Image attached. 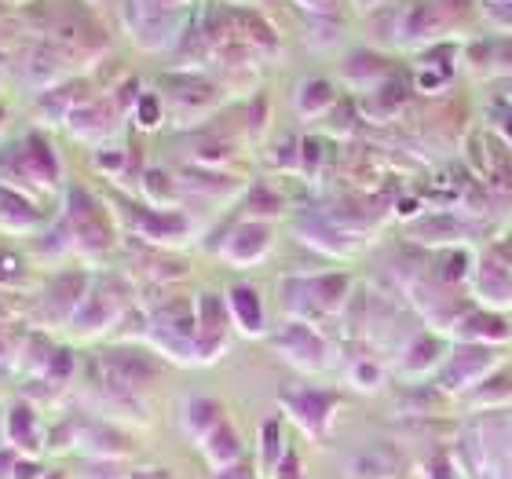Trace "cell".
Instances as JSON below:
<instances>
[{"instance_id": "10", "label": "cell", "mask_w": 512, "mask_h": 479, "mask_svg": "<svg viewBox=\"0 0 512 479\" xmlns=\"http://www.w3.org/2000/svg\"><path fill=\"white\" fill-rule=\"evenodd\" d=\"M267 245H271V224H260V220H246V224L235 227V235L227 238L224 256L231 264H256L264 260Z\"/></svg>"}, {"instance_id": "18", "label": "cell", "mask_w": 512, "mask_h": 479, "mask_svg": "<svg viewBox=\"0 0 512 479\" xmlns=\"http://www.w3.org/2000/svg\"><path fill=\"white\" fill-rule=\"evenodd\" d=\"M70 373H74V352H70V348H55V355H52V362H48L44 377H48L52 384H63Z\"/></svg>"}, {"instance_id": "15", "label": "cell", "mask_w": 512, "mask_h": 479, "mask_svg": "<svg viewBox=\"0 0 512 479\" xmlns=\"http://www.w3.org/2000/svg\"><path fill=\"white\" fill-rule=\"evenodd\" d=\"M132 114H136V125L150 132V128H158L161 118H165V99H161L158 92H143V96L136 99Z\"/></svg>"}, {"instance_id": "14", "label": "cell", "mask_w": 512, "mask_h": 479, "mask_svg": "<svg viewBox=\"0 0 512 479\" xmlns=\"http://www.w3.org/2000/svg\"><path fill=\"white\" fill-rule=\"evenodd\" d=\"M333 103V88L326 81H308V85L297 92V110L300 114H322V110Z\"/></svg>"}, {"instance_id": "22", "label": "cell", "mask_w": 512, "mask_h": 479, "mask_svg": "<svg viewBox=\"0 0 512 479\" xmlns=\"http://www.w3.org/2000/svg\"><path fill=\"white\" fill-rule=\"evenodd\" d=\"M15 450H0V479H11V469H15Z\"/></svg>"}, {"instance_id": "21", "label": "cell", "mask_w": 512, "mask_h": 479, "mask_svg": "<svg viewBox=\"0 0 512 479\" xmlns=\"http://www.w3.org/2000/svg\"><path fill=\"white\" fill-rule=\"evenodd\" d=\"M11 479H41V461L19 454V458H15V469H11Z\"/></svg>"}, {"instance_id": "16", "label": "cell", "mask_w": 512, "mask_h": 479, "mask_svg": "<svg viewBox=\"0 0 512 479\" xmlns=\"http://www.w3.org/2000/svg\"><path fill=\"white\" fill-rule=\"evenodd\" d=\"M22 278H26V264H22V256L11 253V249H0V293L19 289Z\"/></svg>"}, {"instance_id": "1", "label": "cell", "mask_w": 512, "mask_h": 479, "mask_svg": "<svg viewBox=\"0 0 512 479\" xmlns=\"http://www.w3.org/2000/svg\"><path fill=\"white\" fill-rule=\"evenodd\" d=\"M63 180V165L55 154L52 139L44 136V128H30L22 139L0 143V183L26 198L52 194Z\"/></svg>"}, {"instance_id": "3", "label": "cell", "mask_w": 512, "mask_h": 479, "mask_svg": "<svg viewBox=\"0 0 512 479\" xmlns=\"http://www.w3.org/2000/svg\"><path fill=\"white\" fill-rule=\"evenodd\" d=\"M88 297V278L81 271H59L55 278H48L37 300V315L44 326H70V319L77 315V308Z\"/></svg>"}, {"instance_id": "11", "label": "cell", "mask_w": 512, "mask_h": 479, "mask_svg": "<svg viewBox=\"0 0 512 479\" xmlns=\"http://www.w3.org/2000/svg\"><path fill=\"white\" fill-rule=\"evenodd\" d=\"M169 107L191 110V114H205V110L216 107V88L202 77H172L169 81Z\"/></svg>"}, {"instance_id": "17", "label": "cell", "mask_w": 512, "mask_h": 479, "mask_svg": "<svg viewBox=\"0 0 512 479\" xmlns=\"http://www.w3.org/2000/svg\"><path fill=\"white\" fill-rule=\"evenodd\" d=\"M22 341H26V337H19L15 326H0V370H11V366L19 362Z\"/></svg>"}, {"instance_id": "13", "label": "cell", "mask_w": 512, "mask_h": 479, "mask_svg": "<svg viewBox=\"0 0 512 479\" xmlns=\"http://www.w3.org/2000/svg\"><path fill=\"white\" fill-rule=\"evenodd\" d=\"M55 355V344L48 341V333H26V341H22V352H19V370L26 373H41L48 370V362H52Z\"/></svg>"}, {"instance_id": "19", "label": "cell", "mask_w": 512, "mask_h": 479, "mask_svg": "<svg viewBox=\"0 0 512 479\" xmlns=\"http://www.w3.org/2000/svg\"><path fill=\"white\" fill-rule=\"evenodd\" d=\"M143 191H147V198L150 202H158V205H165L172 198V183H169V176L165 172H154L150 169L147 176H143Z\"/></svg>"}, {"instance_id": "6", "label": "cell", "mask_w": 512, "mask_h": 479, "mask_svg": "<svg viewBox=\"0 0 512 479\" xmlns=\"http://www.w3.org/2000/svg\"><path fill=\"white\" fill-rule=\"evenodd\" d=\"M118 103L114 99H88L74 110V118L66 121V128L74 132L77 139H107L118 125Z\"/></svg>"}, {"instance_id": "8", "label": "cell", "mask_w": 512, "mask_h": 479, "mask_svg": "<svg viewBox=\"0 0 512 479\" xmlns=\"http://www.w3.org/2000/svg\"><path fill=\"white\" fill-rule=\"evenodd\" d=\"M41 224L44 216L37 209V202L0 183V227L11 231V235H33V231H41Z\"/></svg>"}, {"instance_id": "23", "label": "cell", "mask_w": 512, "mask_h": 479, "mask_svg": "<svg viewBox=\"0 0 512 479\" xmlns=\"http://www.w3.org/2000/svg\"><path fill=\"white\" fill-rule=\"evenodd\" d=\"M4 128H8V107L0 103V143H4Z\"/></svg>"}, {"instance_id": "7", "label": "cell", "mask_w": 512, "mask_h": 479, "mask_svg": "<svg viewBox=\"0 0 512 479\" xmlns=\"http://www.w3.org/2000/svg\"><path fill=\"white\" fill-rule=\"evenodd\" d=\"M121 315V304L107 293V286L88 289L85 304L77 308V315L70 319V330L74 333H103L114 326V319Z\"/></svg>"}, {"instance_id": "2", "label": "cell", "mask_w": 512, "mask_h": 479, "mask_svg": "<svg viewBox=\"0 0 512 479\" xmlns=\"http://www.w3.org/2000/svg\"><path fill=\"white\" fill-rule=\"evenodd\" d=\"M63 224L70 231V242H74L77 253L96 256V253H107L110 245H114V227H110L103 205L85 187H70Z\"/></svg>"}, {"instance_id": "9", "label": "cell", "mask_w": 512, "mask_h": 479, "mask_svg": "<svg viewBox=\"0 0 512 479\" xmlns=\"http://www.w3.org/2000/svg\"><path fill=\"white\" fill-rule=\"evenodd\" d=\"M4 443H8L15 454H26V458H37L41 450V428H37V414L30 410V403H11L8 417H4Z\"/></svg>"}, {"instance_id": "5", "label": "cell", "mask_w": 512, "mask_h": 479, "mask_svg": "<svg viewBox=\"0 0 512 479\" xmlns=\"http://www.w3.org/2000/svg\"><path fill=\"white\" fill-rule=\"evenodd\" d=\"M198 333H194V355L198 359H213V355L224 352L227 341V304H220L216 297H202L198 300Z\"/></svg>"}, {"instance_id": "4", "label": "cell", "mask_w": 512, "mask_h": 479, "mask_svg": "<svg viewBox=\"0 0 512 479\" xmlns=\"http://www.w3.org/2000/svg\"><path fill=\"white\" fill-rule=\"evenodd\" d=\"M88 103L85 99V81H63V85L55 88H44L41 96H37V107H33V118L41 121V125H66V121L74 118V110Z\"/></svg>"}, {"instance_id": "12", "label": "cell", "mask_w": 512, "mask_h": 479, "mask_svg": "<svg viewBox=\"0 0 512 479\" xmlns=\"http://www.w3.org/2000/svg\"><path fill=\"white\" fill-rule=\"evenodd\" d=\"M227 315L235 319V326L249 337H260L264 333V308H260V297L256 289L249 286H235L227 293Z\"/></svg>"}, {"instance_id": "20", "label": "cell", "mask_w": 512, "mask_h": 479, "mask_svg": "<svg viewBox=\"0 0 512 479\" xmlns=\"http://www.w3.org/2000/svg\"><path fill=\"white\" fill-rule=\"evenodd\" d=\"M96 169L110 172V176H121V172H125V150H99Z\"/></svg>"}]
</instances>
